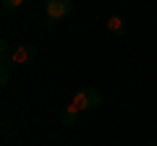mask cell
I'll list each match as a JSON object with an SVG mask.
<instances>
[{
	"label": "cell",
	"mask_w": 157,
	"mask_h": 146,
	"mask_svg": "<svg viewBox=\"0 0 157 146\" xmlns=\"http://www.w3.org/2000/svg\"><path fill=\"white\" fill-rule=\"evenodd\" d=\"M11 57H13V55H11V45H8V42L3 39V42H0V60L11 65Z\"/></svg>",
	"instance_id": "obj_6"
},
{
	"label": "cell",
	"mask_w": 157,
	"mask_h": 146,
	"mask_svg": "<svg viewBox=\"0 0 157 146\" xmlns=\"http://www.w3.org/2000/svg\"><path fill=\"white\" fill-rule=\"evenodd\" d=\"M37 57V47L32 42H24L13 50V57H11V65H29V63Z\"/></svg>",
	"instance_id": "obj_2"
},
{
	"label": "cell",
	"mask_w": 157,
	"mask_h": 146,
	"mask_svg": "<svg viewBox=\"0 0 157 146\" xmlns=\"http://www.w3.org/2000/svg\"><path fill=\"white\" fill-rule=\"evenodd\" d=\"M147 146H157V141H149V144H147Z\"/></svg>",
	"instance_id": "obj_9"
},
{
	"label": "cell",
	"mask_w": 157,
	"mask_h": 146,
	"mask_svg": "<svg viewBox=\"0 0 157 146\" xmlns=\"http://www.w3.org/2000/svg\"><path fill=\"white\" fill-rule=\"evenodd\" d=\"M8 81H11V65L3 63V68H0V86H8Z\"/></svg>",
	"instance_id": "obj_7"
},
{
	"label": "cell",
	"mask_w": 157,
	"mask_h": 146,
	"mask_svg": "<svg viewBox=\"0 0 157 146\" xmlns=\"http://www.w3.org/2000/svg\"><path fill=\"white\" fill-rule=\"evenodd\" d=\"M73 107H76L78 112H81V110H94V107H92V94H89V86H86V89H78L76 94H73Z\"/></svg>",
	"instance_id": "obj_3"
},
{
	"label": "cell",
	"mask_w": 157,
	"mask_h": 146,
	"mask_svg": "<svg viewBox=\"0 0 157 146\" xmlns=\"http://www.w3.org/2000/svg\"><path fill=\"white\" fill-rule=\"evenodd\" d=\"M45 13L50 18V24L68 18L73 13V0H45Z\"/></svg>",
	"instance_id": "obj_1"
},
{
	"label": "cell",
	"mask_w": 157,
	"mask_h": 146,
	"mask_svg": "<svg viewBox=\"0 0 157 146\" xmlns=\"http://www.w3.org/2000/svg\"><path fill=\"white\" fill-rule=\"evenodd\" d=\"M24 3H26V0H3V5H6V8H21Z\"/></svg>",
	"instance_id": "obj_8"
},
{
	"label": "cell",
	"mask_w": 157,
	"mask_h": 146,
	"mask_svg": "<svg viewBox=\"0 0 157 146\" xmlns=\"http://www.w3.org/2000/svg\"><path fill=\"white\" fill-rule=\"evenodd\" d=\"M105 26H107V31H113V34H126V21L121 16H107Z\"/></svg>",
	"instance_id": "obj_4"
},
{
	"label": "cell",
	"mask_w": 157,
	"mask_h": 146,
	"mask_svg": "<svg viewBox=\"0 0 157 146\" xmlns=\"http://www.w3.org/2000/svg\"><path fill=\"white\" fill-rule=\"evenodd\" d=\"M76 120H78V110L73 104H68L60 112V125H76Z\"/></svg>",
	"instance_id": "obj_5"
}]
</instances>
